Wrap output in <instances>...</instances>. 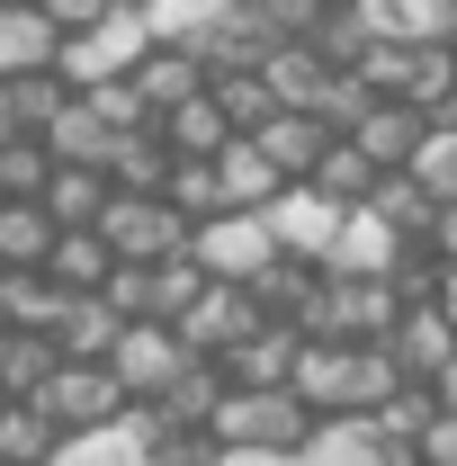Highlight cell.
I'll return each instance as SVG.
<instances>
[{
    "label": "cell",
    "mask_w": 457,
    "mask_h": 466,
    "mask_svg": "<svg viewBox=\"0 0 457 466\" xmlns=\"http://www.w3.org/2000/svg\"><path fill=\"white\" fill-rule=\"evenodd\" d=\"M305 412H296V395L287 386H225V404H216V421H207V440L216 449H233V458H296L305 449Z\"/></svg>",
    "instance_id": "1"
},
{
    "label": "cell",
    "mask_w": 457,
    "mask_h": 466,
    "mask_svg": "<svg viewBox=\"0 0 457 466\" xmlns=\"http://www.w3.org/2000/svg\"><path fill=\"white\" fill-rule=\"evenodd\" d=\"M395 279H323L314 314L296 323V341H341V350H377L395 332Z\"/></svg>",
    "instance_id": "2"
},
{
    "label": "cell",
    "mask_w": 457,
    "mask_h": 466,
    "mask_svg": "<svg viewBox=\"0 0 457 466\" xmlns=\"http://www.w3.org/2000/svg\"><path fill=\"white\" fill-rule=\"evenodd\" d=\"M144 55H153L144 18H135V9H108L90 36H63V46H55V81H63V90H99V81H126Z\"/></svg>",
    "instance_id": "3"
},
{
    "label": "cell",
    "mask_w": 457,
    "mask_h": 466,
    "mask_svg": "<svg viewBox=\"0 0 457 466\" xmlns=\"http://www.w3.org/2000/svg\"><path fill=\"white\" fill-rule=\"evenodd\" d=\"M99 242H108L117 269H153V260H171V251H188V225H179L162 198H108L99 207Z\"/></svg>",
    "instance_id": "4"
},
{
    "label": "cell",
    "mask_w": 457,
    "mask_h": 466,
    "mask_svg": "<svg viewBox=\"0 0 457 466\" xmlns=\"http://www.w3.org/2000/svg\"><path fill=\"white\" fill-rule=\"evenodd\" d=\"M188 260H198V279H216V288H251L279 251H269L260 216H207V225L188 233Z\"/></svg>",
    "instance_id": "5"
},
{
    "label": "cell",
    "mask_w": 457,
    "mask_h": 466,
    "mask_svg": "<svg viewBox=\"0 0 457 466\" xmlns=\"http://www.w3.org/2000/svg\"><path fill=\"white\" fill-rule=\"evenodd\" d=\"M99 368H108V386L126 395V404H153L179 368H188V350L171 341V323H126V332H117V350L99 359Z\"/></svg>",
    "instance_id": "6"
},
{
    "label": "cell",
    "mask_w": 457,
    "mask_h": 466,
    "mask_svg": "<svg viewBox=\"0 0 457 466\" xmlns=\"http://www.w3.org/2000/svg\"><path fill=\"white\" fill-rule=\"evenodd\" d=\"M260 233H269V251H279V260H296V269H323V251H332L341 216H332L314 188H279V198L260 207Z\"/></svg>",
    "instance_id": "7"
},
{
    "label": "cell",
    "mask_w": 457,
    "mask_h": 466,
    "mask_svg": "<svg viewBox=\"0 0 457 466\" xmlns=\"http://www.w3.org/2000/svg\"><path fill=\"white\" fill-rule=\"evenodd\" d=\"M36 412L72 440V431H108V421H126V395L108 386V368H72V359H63L55 377H46V395H36Z\"/></svg>",
    "instance_id": "8"
},
{
    "label": "cell",
    "mask_w": 457,
    "mask_h": 466,
    "mask_svg": "<svg viewBox=\"0 0 457 466\" xmlns=\"http://www.w3.org/2000/svg\"><path fill=\"white\" fill-rule=\"evenodd\" d=\"M251 332H260L251 296H242V288H216V279H207V288H198V305L171 323V341L188 350V359H225V350H233V341H251Z\"/></svg>",
    "instance_id": "9"
},
{
    "label": "cell",
    "mask_w": 457,
    "mask_h": 466,
    "mask_svg": "<svg viewBox=\"0 0 457 466\" xmlns=\"http://www.w3.org/2000/svg\"><path fill=\"white\" fill-rule=\"evenodd\" d=\"M368 46H457V0H350Z\"/></svg>",
    "instance_id": "10"
},
{
    "label": "cell",
    "mask_w": 457,
    "mask_h": 466,
    "mask_svg": "<svg viewBox=\"0 0 457 466\" xmlns=\"http://www.w3.org/2000/svg\"><path fill=\"white\" fill-rule=\"evenodd\" d=\"M216 404H225V368H216V359H188V368H179L153 404H126V412H153L162 431H207V421H216Z\"/></svg>",
    "instance_id": "11"
},
{
    "label": "cell",
    "mask_w": 457,
    "mask_h": 466,
    "mask_svg": "<svg viewBox=\"0 0 457 466\" xmlns=\"http://www.w3.org/2000/svg\"><path fill=\"white\" fill-rule=\"evenodd\" d=\"M242 144L269 162V179H279V188H305V179H314V162H323V126H314V116H269V126H260V135H242Z\"/></svg>",
    "instance_id": "12"
},
{
    "label": "cell",
    "mask_w": 457,
    "mask_h": 466,
    "mask_svg": "<svg viewBox=\"0 0 457 466\" xmlns=\"http://www.w3.org/2000/svg\"><path fill=\"white\" fill-rule=\"evenodd\" d=\"M99 179H108V198H162V179H171V153H162V135L144 126V135H108V153H99Z\"/></svg>",
    "instance_id": "13"
},
{
    "label": "cell",
    "mask_w": 457,
    "mask_h": 466,
    "mask_svg": "<svg viewBox=\"0 0 457 466\" xmlns=\"http://www.w3.org/2000/svg\"><path fill=\"white\" fill-rule=\"evenodd\" d=\"M395 179L421 198V207H457V126H421L412 153L395 162Z\"/></svg>",
    "instance_id": "14"
},
{
    "label": "cell",
    "mask_w": 457,
    "mask_h": 466,
    "mask_svg": "<svg viewBox=\"0 0 457 466\" xmlns=\"http://www.w3.org/2000/svg\"><path fill=\"white\" fill-rule=\"evenodd\" d=\"M117 332H126V323H117L99 296H63V314H55L46 341H55V359H72V368H99V359L117 350Z\"/></svg>",
    "instance_id": "15"
},
{
    "label": "cell",
    "mask_w": 457,
    "mask_h": 466,
    "mask_svg": "<svg viewBox=\"0 0 457 466\" xmlns=\"http://www.w3.org/2000/svg\"><path fill=\"white\" fill-rule=\"evenodd\" d=\"M135 18H144V36H153V46H171V55H198V46H207V36L233 18V0H144Z\"/></svg>",
    "instance_id": "16"
},
{
    "label": "cell",
    "mask_w": 457,
    "mask_h": 466,
    "mask_svg": "<svg viewBox=\"0 0 457 466\" xmlns=\"http://www.w3.org/2000/svg\"><path fill=\"white\" fill-rule=\"evenodd\" d=\"M296 350H305V341H296L287 323H260V332H251V341H233L216 368H225V386H260V395H269V386H287Z\"/></svg>",
    "instance_id": "17"
},
{
    "label": "cell",
    "mask_w": 457,
    "mask_h": 466,
    "mask_svg": "<svg viewBox=\"0 0 457 466\" xmlns=\"http://www.w3.org/2000/svg\"><path fill=\"white\" fill-rule=\"evenodd\" d=\"M126 81H135V99H144V116H171L179 99H198V90H207V72H198L188 55H171V46H153V55L135 63Z\"/></svg>",
    "instance_id": "18"
},
{
    "label": "cell",
    "mask_w": 457,
    "mask_h": 466,
    "mask_svg": "<svg viewBox=\"0 0 457 466\" xmlns=\"http://www.w3.org/2000/svg\"><path fill=\"white\" fill-rule=\"evenodd\" d=\"M207 171H216V198H225V216H260V207L279 198V179H269V162H260V153H251L242 135H233V144L216 153V162H207Z\"/></svg>",
    "instance_id": "19"
},
{
    "label": "cell",
    "mask_w": 457,
    "mask_h": 466,
    "mask_svg": "<svg viewBox=\"0 0 457 466\" xmlns=\"http://www.w3.org/2000/svg\"><path fill=\"white\" fill-rule=\"evenodd\" d=\"M323 81H332V72L314 63V46H279V55L260 63V90H269V108H279V116H305L314 99H323Z\"/></svg>",
    "instance_id": "20"
},
{
    "label": "cell",
    "mask_w": 457,
    "mask_h": 466,
    "mask_svg": "<svg viewBox=\"0 0 457 466\" xmlns=\"http://www.w3.org/2000/svg\"><path fill=\"white\" fill-rule=\"evenodd\" d=\"M36 207H46V225H55V233H90V225H99V207H108V179H99V171H46Z\"/></svg>",
    "instance_id": "21"
},
{
    "label": "cell",
    "mask_w": 457,
    "mask_h": 466,
    "mask_svg": "<svg viewBox=\"0 0 457 466\" xmlns=\"http://www.w3.org/2000/svg\"><path fill=\"white\" fill-rule=\"evenodd\" d=\"M108 242L99 233H55V251H46V288L55 296H99V279H108Z\"/></svg>",
    "instance_id": "22"
},
{
    "label": "cell",
    "mask_w": 457,
    "mask_h": 466,
    "mask_svg": "<svg viewBox=\"0 0 457 466\" xmlns=\"http://www.w3.org/2000/svg\"><path fill=\"white\" fill-rule=\"evenodd\" d=\"M55 368H63L55 341H36V332H0V404H36Z\"/></svg>",
    "instance_id": "23"
},
{
    "label": "cell",
    "mask_w": 457,
    "mask_h": 466,
    "mask_svg": "<svg viewBox=\"0 0 457 466\" xmlns=\"http://www.w3.org/2000/svg\"><path fill=\"white\" fill-rule=\"evenodd\" d=\"M55 314H63V296L46 288V269H0V332H55Z\"/></svg>",
    "instance_id": "24"
},
{
    "label": "cell",
    "mask_w": 457,
    "mask_h": 466,
    "mask_svg": "<svg viewBox=\"0 0 457 466\" xmlns=\"http://www.w3.org/2000/svg\"><path fill=\"white\" fill-rule=\"evenodd\" d=\"M18 72H55V27L36 9H0V81Z\"/></svg>",
    "instance_id": "25"
},
{
    "label": "cell",
    "mask_w": 457,
    "mask_h": 466,
    "mask_svg": "<svg viewBox=\"0 0 457 466\" xmlns=\"http://www.w3.org/2000/svg\"><path fill=\"white\" fill-rule=\"evenodd\" d=\"M46 251H55L46 207H9L0 198V269H46Z\"/></svg>",
    "instance_id": "26"
},
{
    "label": "cell",
    "mask_w": 457,
    "mask_h": 466,
    "mask_svg": "<svg viewBox=\"0 0 457 466\" xmlns=\"http://www.w3.org/2000/svg\"><path fill=\"white\" fill-rule=\"evenodd\" d=\"M55 440H63V431L36 404H0V466H46Z\"/></svg>",
    "instance_id": "27"
},
{
    "label": "cell",
    "mask_w": 457,
    "mask_h": 466,
    "mask_svg": "<svg viewBox=\"0 0 457 466\" xmlns=\"http://www.w3.org/2000/svg\"><path fill=\"white\" fill-rule=\"evenodd\" d=\"M46 466H144V449H135L126 421H108V431H72V440H55Z\"/></svg>",
    "instance_id": "28"
},
{
    "label": "cell",
    "mask_w": 457,
    "mask_h": 466,
    "mask_svg": "<svg viewBox=\"0 0 457 466\" xmlns=\"http://www.w3.org/2000/svg\"><path fill=\"white\" fill-rule=\"evenodd\" d=\"M162 207H171L188 233L207 225V216H225V198H216V171H207V162H171V179H162Z\"/></svg>",
    "instance_id": "29"
},
{
    "label": "cell",
    "mask_w": 457,
    "mask_h": 466,
    "mask_svg": "<svg viewBox=\"0 0 457 466\" xmlns=\"http://www.w3.org/2000/svg\"><path fill=\"white\" fill-rule=\"evenodd\" d=\"M377 108V99H368V81H359V72H332V81H323V99H314V126H323V144H350V126H359V116Z\"/></svg>",
    "instance_id": "30"
},
{
    "label": "cell",
    "mask_w": 457,
    "mask_h": 466,
    "mask_svg": "<svg viewBox=\"0 0 457 466\" xmlns=\"http://www.w3.org/2000/svg\"><path fill=\"white\" fill-rule=\"evenodd\" d=\"M198 288H207V279H198V260H188V251L153 260V323H179V314L198 305Z\"/></svg>",
    "instance_id": "31"
},
{
    "label": "cell",
    "mask_w": 457,
    "mask_h": 466,
    "mask_svg": "<svg viewBox=\"0 0 457 466\" xmlns=\"http://www.w3.org/2000/svg\"><path fill=\"white\" fill-rule=\"evenodd\" d=\"M63 99H72V90H63L55 72H18V81H9V108H18V126H27V135H46Z\"/></svg>",
    "instance_id": "32"
},
{
    "label": "cell",
    "mask_w": 457,
    "mask_h": 466,
    "mask_svg": "<svg viewBox=\"0 0 457 466\" xmlns=\"http://www.w3.org/2000/svg\"><path fill=\"white\" fill-rule=\"evenodd\" d=\"M108 9H126V0H36V18L55 27V46H63V36H90Z\"/></svg>",
    "instance_id": "33"
},
{
    "label": "cell",
    "mask_w": 457,
    "mask_h": 466,
    "mask_svg": "<svg viewBox=\"0 0 457 466\" xmlns=\"http://www.w3.org/2000/svg\"><path fill=\"white\" fill-rule=\"evenodd\" d=\"M403 458L412 466H457V412H431V421L403 440Z\"/></svg>",
    "instance_id": "34"
},
{
    "label": "cell",
    "mask_w": 457,
    "mask_h": 466,
    "mask_svg": "<svg viewBox=\"0 0 457 466\" xmlns=\"http://www.w3.org/2000/svg\"><path fill=\"white\" fill-rule=\"evenodd\" d=\"M216 466H296V458H233V449H216Z\"/></svg>",
    "instance_id": "35"
},
{
    "label": "cell",
    "mask_w": 457,
    "mask_h": 466,
    "mask_svg": "<svg viewBox=\"0 0 457 466\" xmlns=\"http://www.w3.org/2000/svg\"><path fill=\"white\" fill-rule=\"evenodd\" d=\"M0 9H36V0H0Z\"/></svg>",
    "instance_id": "36"
},
{
    "label": "cell",
    "mask_w": 457,
    "mask_h": 466,
    "mask_svg": "<svg viewBox=\"0 0 457 466\" xmlns=\"http://www.w3.org/2000/svg\"><path fill=\"white\" fill-rule=\"evenodd\" d=\"M314 9H350V0H314Z\"/></svg>",
    "instance_id": "37"
}]
</instances>
